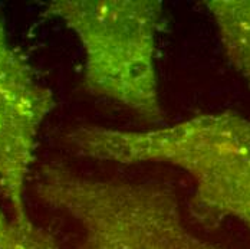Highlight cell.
Instances as JSON below:
<instances>
[{
	"label": "cell",
	"mask_w": 250,
	"mask_h": 249,
	"mask_svg": "<svg viewBox=\"0 0 250 249\" xmlns=\"http://www.w3.org/2000/svg\"><path fill=\"white\" fill-rule=\"evenodd\" d=\"M56 101L10 41L0 7V192L18 221H30L26 186L38 136Z\"/></svg>",
	"instance_id": "4"
},
{
	"label": "cell",
	"mask_w": 250,
	"mask_h": 249,
	"mask_svg": "<svg viewBox=\"0 0 250 249\" xmlns=\"http://www.w3.org/2000/svg\"><path fill=\"white\" fill-rule=\"evenodd\" d=\"M65 138L94 160L174 166L193 180L188 212L197 224L213 229L233 219L250 233V118L222 111L146 131L83 124Z\"/></svg>",
	"instance_id": "1"
},
{
	"label": "cell",
	"mask_w": 250,
	"mask_h": 249,
	"mask_svg": "<svg viewBox=\"0 0 250 249\" xmlns=\"http://www.w3.org/2000/svg\"><path fill=\"white\" fill-rule=\"evenodd\" d=\"M0 249H59L49 230L30 221H18L0 206Z\"/></svg>",
	"instance_id": "6"
},
{
	"label": "cell",
	"mask_w": 250,
	"mask_h": 249,
	"mask_svg": "<svg viewBox=\"0 0 250 249\" xmlns=\"http://www.w3.org/2000/svg\"><path fill=\"white\" fill-rule=\"evenodd\" d=\"M35 195L78 226L79 249H227L186 224L174 189L160 181L95 177L45 163Z\"/></svg>",
	"instance_id": "2"
},
{
	"label": "cell",
	"mask_w": 250,
	"mask_h": 249,
	"mask_svg": "<svg viewBox=\"0 0 250 249\" xmlns=\"http://www.w3.org/2000/svg\"><path fill=\"white\" fill-rule=\"evenodd\" d=\"M231 67L250 82V0H206Z\"/></svg>",
	"instance_id": "5"
},
{
	"label": "cell",
	"mask_w": 250,
	"mask_h": 249,
	"mask_svg": "<svg viewBox=\"0 0 250 249\" xmlns=\"http://www.w3.org/2000/svg\"><path fill=\"white\" fill-rule=\"evenodd\" d=\"M45 13L68 26L85 53L83 90L128 108L148 124L164 123L155 69L158 0H53Z\"/></svg>",
	"instance_id": "3"
}]
</instances>
